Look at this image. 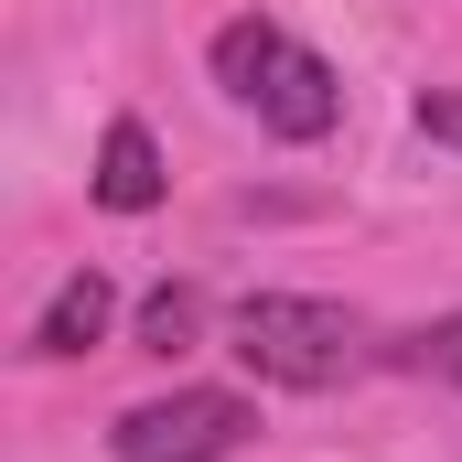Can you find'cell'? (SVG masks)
Here are the masks:
<instances>
[{
	"instance_id": "obj_1",
	"label": "cell",
	"mask_w": 462,
	"mask_h": 462,
	"mask_svg": "<svg viewBox=\"0 0 462 462\" xmlns=\"http://www.w3.org/2000/svg\"><path fill=\"white\" fill-rule=\"evenodd\" d=\"M205 65H216V87H226L269 140H334V118H345V76H334L301 32H280L269 11H236Z\"/></svg>"
},
{
	"instance_id": "obj_5",
	"label": "cell",
	"mask_w": 462,
	"mask_h": 462,
	"mask_svg": "<svg viewBox=\"0 0 462 462\" xmlns=\"http://www.w3.org/2000/svg\"><path fill=\"white\" fill-rule=\"evenodd\" d=\"M108 312H118V291L97 280V269H76V280H65V291L43 301V323H32V355H43V365H65V355H87L97 334H108Z\"/></svg>"
},
{
	"instance_id": "obj_2",
	"label": "cell",
	"mask_w": 462,
	"mask_h": 462,
	"mask_svg": "<svg viewBox=\"0 0 462 462\" xmlns=\"http://www.w3.org/2000/svg\"><path fill=\"white\" fill-rule=\"evenodd\" d=\"M226 345L247 376H269V387H301V398H323V387H345L355 365H365V312L355 301H323V291H247L226 323Z\"/></svg>"
},
{
	"instance_id": "obj_7",
	"label": "cell",
	"mask_w": 462,
	"mask_h": 462,
	"mask_svg": "<svg viewBox=\"0 0 462 462\" xmlns=\"http://www.w3.org/2000/svg\"><path fill=\"white\" fill-rule=\"evenodd\" d=\"M409 365H420V376H441V387H462V312H441V323H420V334H409Z\"/></svg>"
},
{
	"instance_id": "obj_4",
	"label": "cell",
	"mask_w": 462,
	"mask_h": 462,
	"mask_svg": "<svg viewBox=\"0 0 462 462\" xmlns=\"http://www.w3.org/2000/svg\"><path fill=\"white\" fill-rule=\"evenodd\" d=\"M162 140L140 129V118H108V140H97V172H87V194L108 205V216H151L162 205Z\"/></svg>"
},
{
	"instance_id": "obj_3",
	"label": "cell",
	"mask_w": 462,
	"mask_h": 462,
	"mask_svg": "<svg viewBox=\"0 0 462 462\" xmlns=\"http://www.w3.org/2000/svg\"><path fill=\"white\" fill-rule=\"evenodd\" d=\"M247 430H258V409H247L236 387H172V398L118 409L108 452H118V462H236V452H247Z\"/></svg>"
},
{
	"instance_id": "obj_8",
	"label": "cell",
	"mask_w": 462,
	"mask_h": 462,
	"mask_svg": "<svg viewBox=\"0 0 462 462\" xmlns=\"http://www.w3.org/2000/svg\"><path fill=\"white\" fill-rule=\"evenodd\" d=\"M420 129H430V140H452V151H462V87H420Z\"/></svg>"
},
{
	"instance_id": "obj_6",
	"label": "cell",
	"mask_w": 462,
	"mask_h": 462,
	"mask_svg": "<svg viewBox=\"0 0 462 462\" xmlns=\"http://www.w3.org/2000/svg\"><path fill=\"white\" fill-rule=\"evenodd\" d=\"M194 334H205V301H194L183 280H162V291L140 301V345H151V355H183Z\"/></svg>"
}]
</instances>
